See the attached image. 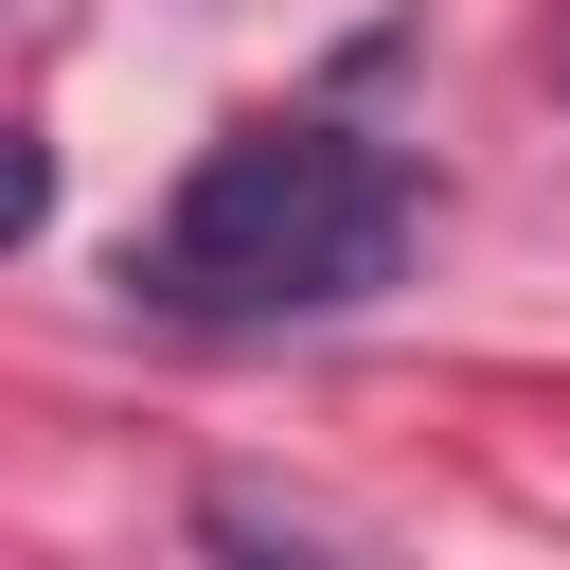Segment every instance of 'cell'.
<instances>
[{
    "mask_svg": "<svg viewBox=\"0 0 570 570\" xmlns=\"http://www.w3.org/2000/svg\"><path fill=\"white\" fill-rule=\"evenodd\" d=\"M428 249V178L356 125H232L160 232L125 249V303L142 321H196V338H249V321H356L392 303Z\"/></svg>",
    "mask_w": 570,
    "mask_h": 570,
    "instance_id": "6da1fadb",
    "label": "cell"
}]
</instances>
